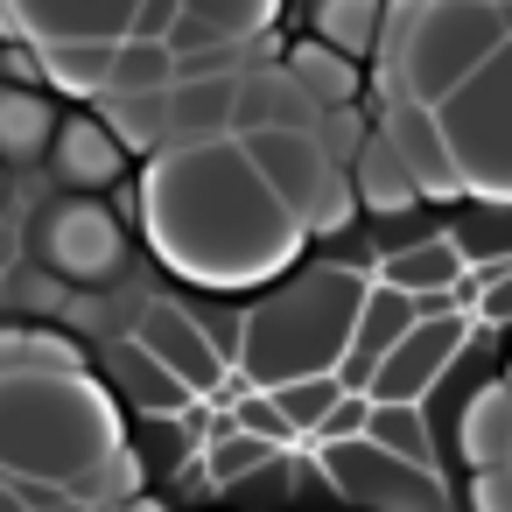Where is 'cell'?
<instances>
[{"label":"cell","mask_w":512,"mask_h":512,"mask_svg":"<svg viewBox=\"0 0 512 512\" xmlns=\"http://www.w3.org/2000/svg\"><path fill=\"white\" fill-rule=\"evenodd\" d=\"M281 64H288V78H295V85H302L323 113L358 106V64H351V57H337V50H323L316 36H309V43H295Z\"/></svg>","instance_id":"obj_23"},{"label":"cell","mask_w":512,"mask_h":512,"mask_svg":"<svg viewBox=\"0 0 512 512\" xmlns=\"http://www.w3.org/2000/svg\"><path fill=\"white\" fill-rule=\"evenodd\" d=\"M183 15H197L204 29H218L232 50H253L274 22V0H183Z\"/></svg>","instance_id":"obj_28"},{"label":"cell","mask_w":512,"mask_h":512,"mask_svg":"<svg viewBox=\"0 0 512 512\" xmlns=\"http://www.w3.org/2000/svg\"><path fill=\"white\" fill-rule=\"evenodd\" d=\"M239 85H246V71L176 78V85H169V148L232 141V134H239Z\"/></svg>","instance_id":"obj_12"},{"label":"cell","mask_w":512,"mask_h":512,"mask_svg":"<svg viewBox=\"0 0 512 512\" xmlns=\"http://www.w3.org/2000/svg\"><path fill=\"white\" fill-rule=\"evenodd\" d=\"M134 344H141L155 365H169L190 393H218V386H225V351H218L211 330H204L190 309H176V302H148Z\"/></svg>","instance_id":"obj_10"},{"label":"cell","mask_w":512,"mask_h":512,"mask_svg":"<svg viewBox=\"0 0 512 512\" xmlns=\"http://www.w3.org/2000/svg\"><path fill=\"white\" fill-rule=\"evenodd\" d=\"M274 463V442H260V435H218V449H211V484H246L253 470H267Z\"/></svg>","instance_id":"obj_35"},{"label":"cell","mask_w":512,"mask_h":512,"mask_svg":"<svg viewBox=\"0 0 512 512\" xmlns=\"http://www.w3.org/2000/svg\"><path fill=\"white\" fill-rule=\"evenodd\" d=\"M379 134L400 148V162H407V176H414L421 197H463V169H456V155H449V134H442V120H435L421 99L393 92Z\"/></svg>","instance_id":"obj_11"},{"label":"cell","mask_w":512,"mask_h":512,"mask_svg":"<svg viewBox=\"0 0 512 512\" xmlns=\"http://www.w3.org/2000/svg\"><path fill=\"white\" fill-rule=\"evenodd\" d=\"M365 204H358V190H351V176L344 169H330L323 176V190L309 197V211H302V232L309 239H337V232H351V218H358Z\"/></svg>","instance_id":"obj_32"},{"label":"cell","mask_w":512,"mask_h":512,"mask_svg":"<svg viewBox=\"0 0 512 512\" xmlns=\"http://www.w3.org/2000/svg\"><path fill=\"white\" fill-rule=\"evenodd\" d=\"M127 449L120 407L92 372L0 379V477L8 484H78Z\"/></svg>","instance_id":"obj_2"},{"label":"cell","mask_w":512,"mask_h":512,"mask_svg":"<svg viewBox=\"0 0 512 512\" xmlns=\"http://www.w3.org/2000/svg\"><path fill=\"white\" fill-rule=\"evenodd\" d=\"M379 22H386V0H316L309 8V36L337 57H372Z\"/></svg>","instance_id":"obj_21"},{"label":"cell","mask_w":512,"mask_h":512,"mask_svg":"<svg viewBox=\"0 0 512 512\" xmlns=\"http://www.w3.org/2000/svg\"><path fill=\"white\" fill-rule=\"evenodd\" d=\"M505 379H512V372H505Z\"/></svg>","instance_id":"obj_41"},{"label":"cell","mask_w":512,"mask_h":512,"mask_svg":"<svg viewBox=\"0 0 512 512\" xmlns=\"http://www.w3.org/2000/svg\"><path fill=\"white\" fill-rule=\"evenodd\" d=\"M358 274H302L288 288H274L267 302H253L246 330H239V365L260 393H281L295 379H330L351 358V330L365 309Z\"/></svg>","instance_id":"obj_3"},{"label":"cell","mask_w":512,"mask_h":512,"mask_svg":"<svg viewBox=\"0 0 512 512\" xmlns=\"http://www.w3.org/2000/svg\"><path fill=\"white\" fill-rule=\"evenodd\" d=\"M463 267H470V260H463L456 239H414V246L386 253L379 281L400 288V295H414V302H435V295H449V288L463 281Z\"/></svg>","instance_id":"obj_18"},{"label":"cell","mask_w":512,"mask_h":512,"mask_svg":"<svg viewBox=\"0 0 512 512\" xmlns=\"http://www.w3.org/2000/svg\"><path fill=\"white\" fill-rule=\"evenodd\" d=\"M239 435H260V442H274L281 449V435H288V414L274 407V393H260V400H239Z\"/></svg>","instance_id":"obj_36"},{"label":"cell","mask_w":512,"mask_h":512,"mask_svg":"<svg viewBox=\"0 0 512 512\" xmlns=\"http://www.w3.org/2000/svg\"><path fill=\"white\" fill-rule=\"evenodd\" d=\"M239 148H246V162L260 169V183H267L295 218L309 211V197H316L323 176H330V155L316 148V134H246Z\"/></svg>","instance_id":"obj_14"},{"label":"cell","mask_w":512,"mask_h":512,"mask_svg":"<svg viewBox=\"0 0 512 512\" xmlns=\"http://www.w3.org/2000/svg\"><path fill=\"white\" fill-rule=\"evenodd\" d=\"M99 120L113 127V141L127 155H162L169 148V92L148 99H99Z\"/></svg>","instance_id":"obj_25"},{"label":"cell","mask_w":512,"mask_h":512,"mask_svg":"<svg viewBox=\"0 0 512 512\" xmlns=\"http://www.w3.org/2000/svg\"><path fill=\"white\" fill-rule=\"evenodd\" d=\"M456 358H463V323H456V316H421V330H414L400 351L379 358L365 400H372V407H421L428 386H435Z\"/></svg>","instance_id":"obj_8"},{"label":"cell","mask_w":512,"mask_h":512,"mask_svg":"<svg viewBox=\"0 0 512 512\" xmlns=\"http://www.w3.org/2000/svg\"><path fill=\"white\" fill-rule=\"evenodd\" d=\"M71 498L85 505V512H106V505H134L141 498V456L134 449H120V456H106L92 477H78L71 484Z\"/></svg>","instance_id":"obj_29"},{"label":"cell","mask_w":512,"mask_h":512,"mask_svg":"<svg viewBox=\"0 0 512 512\" xmlns=\"http://www.w3.org/2000/svg\"><path fill=\"white\" fill-rule=\"evenodd\" d=\"M113 386H120L127 400H141V407H183V400H190V386H183L169 365H155L141 344H120V351H113Z\"/></svg>","instance_id":"obj_27"},{"label":"cell","mask_w":512,"mask_h":512,"mask_svg":"<svg viewBox=\"0 0 512 512\" xmlns=\"http://www.w3.org/2000/svg\"><path fill=\"white\" fill-rule=\"evenodd\" d=\"M141 225L155 260L197 288H260L309 246L302 218L260 183L239 141L162 148L141 176Z\"/></svg>","instance_id":"obj_1"},{"label":"cell","mask_w":512,"mask_h":512,"mask_svg":"<svg viewBox=\"0 0 512 512\" xmlns=\"http://www.w3.org/2000/svg\"><path fill=\"white\" fill-rule=\"evenodd\" d=\"M43 57V78L71 99H106L113 92V57L120 43H64V50H36Z\"/></svg>","instance_id":"obj_24"},{"label":"cell","mask_w":512,"mask_h":512,"mask_svg":"<svg viewBox=\"0 0 512 512\" xmlns=\"http://www.w3.org/2000/svg\"><path fill=\"white\" fill-rule=\"evenodd\" d=\"M435 120L449 134V155L463 169V190H477L491 204H512V43L449 106H435Z\"/></svg>","instance_id":"obj_5"},{"label":"cell","mask_w":512,"mask_h":512,"mask_svg":"<svg viewBox=\"0 0 512 512\" xmlns=\"http://www.w3.org/2000/svg\"><path fill=\"white\" fill-rule=\"evenodd\" d=\"M470 8H505V0H470Z\"/></svg>","instance_id":"obj_40"},{"label":"cell","mask_w":512,"mask_h":512,"mask_svg":"<svg viewBox=\"0 0 512 512\" xmlns=\"http://www.w3.org/2000/svg\"><path fill=\"white\" fill-rule=\"evenodd\" d=\"M8 8L29 50H64V43H127L141 0H8Z\"/></svg>","instance_id":"obj_9"},{"label":"cell","mask_w":512,"mask_h":512,"mask_svg":"<svg viewBox=\"0 0 512 512\" xmlns=\"http://www.w3.org/2000/svg\"><path fill=\"white\" fill-rule=\"evenodd\" d=\"M323 477L337 484L344 505L358 512H435L442 491L421 463H400L386 456L372 435H351V442H323Z\"/></svg>","instance_id":"obj_6"},{"label":"cell","mask_w":512,"mask_h":512,"mask_svg":"<svg viewBox=\"0 0 512 512\" xmlns=\"http://www.w3.org/2000/svg\"><path fill=\"white\" fill-rule=\"evenodd\" d=\"M57 141V120L43 106L36 85H0V162H36L50 155Z\"/></svg>","instance_id":"obj_20"},{"label":"cell","mask_w":512,"mask_h":512,"mask_svg":"<svg viewBox=\"0 0 512 512\" xmlns=\"http://www.w3.org/2000/svg\"><path fill=\"white\" fill-rule=\"evenodd\" d=\"M36 246H43V260H50L64 281H78V288H99V281H113V274L127 267V232H120V218H113L99 197L57 204V211L43 218Z\"/></svg>","instance_id":"obj_7"},{"label":"cell","mask_w":512,"mask_h":512,"mask_svg":"<svg viewBox=\"0 0 512 512\" xmlns=\"http://www.w3.org/2000/svg\"><path fill=\"white\" fill-rule=\"evenodd\" d=\"M421 15H428V0H386V22H379V92L386 85H400V71H407V50H414V36H421Z\"/></svg>","instance_id":"obj_30"},{"label":"cell","mask_w":512,"mask_h":512,"mask_svg":"<svg viewBox=\"0 0 512 512\" xmlns=\"http://www.w3.org/2000/svg\"><path fill=\"white\" fill-rule=\"evenodd\" d=\"M351 190H358V204L379 211V218H407V211L421 204V190H414V176H407V162H400V148H393L386 134L365 141V155H358V169H351Z\"/></svg>","instance_id":"obj_19"},{"label":"cell","mask_w":512,"mask_h":512,"mask_svg":"<svg viewBox=\"0 0 512 512\" xmlns=\"http://www.w3.org/2000/svg\"><path fill=\"white\" fill-rule=\"evenodd\" d=\"M470 512H512V463L470 477Z\"/></svg>","instance_id":"obj_37"},{"label":"cell","mask_w":512,"mask_h":512,"mask_svg":"<svg viewBox=\"0 0 512 512\" xmlns=\"http://www.w3.org/2000/svg\"><path fill=\"white\" fill-rule=\"evenodd\" d=\"M29 372H85V351L36 323H0V379H29Z\"/></svg>","instance_id":"obj_22"},{"label":"cell","mask_w":512,"mask_h":512,"mask_svg":"<svg viewBox=\"0 0 512 512\" xmlns=\"http://www.w3.org/2000/svg\"><path fill=\"white\" fill-rule=\"evenodd\" d=\"M365 421H372V400H351V393H344L337 414H330L316 435H323V442H351V435H365Z\"/></svg>","instance_id":"obj_39"},{"label":"cell","mask_w":512,"mask_h":512,"mask_svg":"<svg viewBox=\"0 0 512 512\" xmlns=\"http://www.w3.org/2000/svg\"><path fill=\"white\" fill-rule=\"evenodd\" d=\"M365 141H372V134H365V113H358V106H337V113H323V120H316V148H323V155H330V169H344V176L358 169Z\"/></svg>","instance_id":"obj_34"},{"label":"cell","mask_w":512,"mask_h":512,"mask_svg":"<svg viewBox=\"0 0 512 512\" xmlns=\"http://www.w3.org/2000/svg\"><path fill=\"white\" fill-rule=\"evenodd\" d=\"M456 456L470 463V477L512 463V379H491V386H477L463 400V414H456Z\"/></svg>","instance_id":"obj_17"},{"label":"cell","mask_w":512,"mask_h":512,"mask_svg":"<svg viewBox=\"0 0 512 512\" xmlns=\"http://www.w3.org/2000/svg\"><path fill=\"white\" fill-rule=\"evenodd\" d=\"M183 22V0H141V15H134V36L141 43H169V29Z\"/></svg>","instance_id":"obj_38"},{"label":"cell","mask_w":512,"mask_h":512,"mask_svg":"<svg viewBox=\"0 0 512 512\" xmlns=\"http://www.w3.org/2000/svg\"><path fill=\"white\" fill-rule=\"evenodd\" d=\"M421 302L414 295H400V288H386V281H372L365 288V309H358V330H351V358H344V379H358V386H372V372H379V358L386 351H400L414 330H421Z\"/></svg>","instance_id":"obj_16"},{"label":"cell","mask_w":512,"mask_h":512,"mask_svg":"<svg viewBox=\"0 0 512 512\" xmlns=\"http://www.w3.org/2000/svg\"><path fill=\"white\" fill-rule=\"evenodd\" d=\"M316 120H323V106L288 78V64H260L239 85V134L232 141H246V134H316Z\"/></svg>","instance_id":"obj_15"},{"label":"cell","mask_w":512,"mask_h":512,"mask_svg":"<svg viewBox=\"0 0 512 512\" xmlns=\"http://www.w3.org/2000/svg\"><path fill=\"white\" fill-rule=\"evenodd\" d=\"M505 43H512V0H505V8L428 0L421 36H414V50H407V71H400V85H386V99L407 92V99H421V106L435 113V106H449Z\"/></svg>","instance_id":"obj_4"},{"label":"cell","mask_w":512,"mask_h":512,"mask_svg":"<svg viewBox=\"0 0 512 512\" xmlns=\"http://www.w3.org/2000/svg\"><path fill=\"white\" fill-rule=\"evenodd\" d=\"M337 400H344V379H337V372H330V379H295V386L274 393V407L288 414V428H323V421L337 414Z\"/></svg>","instance_id":"obj_33"},{"label":"cell","mask_w":512,"mask_h":512,"mask_svg":"<svg viewBox=\"0 0 512 512\" xmlns=\"http://www.w3.org/2000/svg\"><path fill=\"white\" fill-rule=\"evenodd\" d=\"M120 169H127V148L113 141V127H106L99 113H78V120L57 127V141H50V176H57L71 197H99V190H113Z\"/></svg>","instance_id":"obj_13"},{"label":"cell","mask_w":512,"mask_h":512,"mask_svg":"<svg viewBox=\"0 0 512 512\" xmlns=\"http://www.w3.org/2000/svg\"><path fill=\"white\" fill-rule=\"evenodd\" d=\"M176 71H183V64H176L169 43H141V36H127L120 57H113V92H106V99H148V92H169Z\"/></svg>","instance_id":"obj_26"},{"label":"cell","mask_w":512,"mask_h":512,"mask_svg":"<svg viewBox=\"0 0 512 512\" xmlns=\"http://www.w3.org/2000/svg\"><path fill=\"white\" fill-rule=\"evenodd\" d=\"M365 435H372L386 456H400V463H421V470H428V414H421V407H372Z\"/></svg>","instance_id":"obj_31"}]
</instances>
